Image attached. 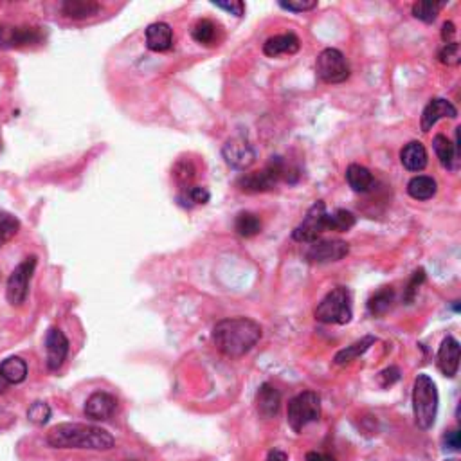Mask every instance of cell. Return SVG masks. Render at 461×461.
<instances>
[{
  "mask_svg": "<svg viewBox=\"0 0 461 461\" xmlns=\"http://www.w3.org/2000/svg\"><path fill=\"white\" fill-rule=\"evenodd\" d=\"M173 29L166 22H156L146 29V47L153 53H165L171 49Z\"/></svg>",
  "mask_w": 461,
  "mask_h": 461,
  "instance_id": "e0dca14e",
  "label": "cell"
},
{
  "mask_svg": "<svg viewBox=\"0 0 461 461\" xmlns=\"http://www.w3.org/2000/svg\"><path fill=\"white\" fill-rule=\"evenodd\" d=\"M454 36H456V26H454L453 22H445L444 26H442V40H444L445 44H453Z\"/></svg>",
  "mask_w": 461,
  "mask_h": 461,
  "instance_id": "60d3db41",
  "label": "cell"
},
{
  "mask_svg": "<svg viewBox=\"0 0 461 461\" xmlns=\"http://www.w3.org/2000/svg\"><path fill=\"white\" fill-rule=\"evenodd\" d=\"M433 148H435L436 156H438L442 166L447 169L453 168L454 160H456L458 150L453 142L445 137L444 133H438V135H435V139H433Z\"/></svg>",
  "mask_w": 461,
  "mask_h": 461,
  "instance_id": "4316f807",
  "label": "cell"
},
{
  "mask_svg": "<svg viewBox=\"0 0 461 461\" xmlns=\"http://www.w3.org/2000/svg\"><path fill=\"white\" fill-rule=\"evenodd\" d=\"M209 191L202 186H190L186 190H182L178 195V202L186 208H193V206H204L209 202Z\"/></svg>",
  "mask_w": 461,
  "mask_h": 461,
  "instance_id": "4dcf8cb0",
  "label": "cell"
},
{
  "mask_svg": "<svg viewBox=\"0 0 461 461\" xmlns=\"http://www.w3.org/2000/svg\"><path fill=\"white\" fill-rule=\"evenodd\" d=\"M47 444L53 449L110 451L114 447V436L101 427L87 424H58L47 433Z\"/></svg>",
  "mask_w": 461,
  "mask_h": 461,
  "instance_id": "7a4b0ae2",
  "label": "cell"
},
{
  "mask_svg": "<svg viewBox=\"0 0 461 461\" xmlns=\"http://www.w3.org/2000/svg\"><path fill=\"white\" fill-rule=\"evenodd\" d=\"M444 6L445 2H417V4H412V17L421 22H435Z\"/></svg>",
  "mask_w": 461,
  "mask_h": 461,
  "instance_id": "1f68e13d",
  "label": "cell"
},
{
  "mask_svg": "<svg viewBox=\"0 0 461 461\" xmlns=\"http://www.w3.org/2000/svg\"><path fill=\"white\" fill-rule=\"evenodd\" d=\"M262 326L249 317H230L217 323L213 342L218 350L230 359H240L253 350L262 339Z\"/></svg>",
  "mask_w": 461,
  "mask_h": 461,
  "instance_id": "6da1fadb",
  "label": "cell"
},
{
  "mask_svg": "<svg viewBox=\"0 0 461 461\" xmlns=\"http://www.w3.org/2000/svg\"><path fill=\"white\" fill-rule=\"evenodd\" d=\"M262 220L251 211H242L235 220V230L242 238H253L262 233Z\"/></svg>",
  "mask_w": 461,
  "mask_h": 461,
  "instance_id": "d4e9b609",
  "label": "cell"
},
{
  "mask_svg": "<svg viewBox=\"0 0 461 461\" xmlns=\"http://www.w3.org/2000/svg\"><path fill=\"white\" fill-rule=\"evenodd\" d=\"M438 60H439V63H444V65H449V67L458 65L461 60L460 44H458V42H453V44H445L444 47L438 51Z\"/></svg>",
  "mask_w": 461,
  "mask_h": 461,
  "instance_id": "d590c367",
  "label": "cell"
},
{
  "mask_svg": "<svg viewBox=\"0 0 461 461\" xmlns=\"http://www.w3.org/2000/svg\"><path fill=\"white\" fill-rule=\"evenodd\" d=\"M256 408L260 417L274 418L281 408V393L272 384H262L256 393Z\"/></svg>",
  "mask_w": 461,
  "mask_h": 461,
  "instance_id": "ac0fdd59",
  "label": "cell"
},
{
  "mask_svg": "<svg viewBox=\"0 0 461 461\" xmlns=\"http://www.w3.org/2000/svg\"><path fill=\"white\" fill-rule=\"evenodd\" d=\"M306 461H328V458L319 453H308L306 454Z\"/></svg>",
  "mask_w": 461,
  "mask_h": 461,
  "instance_id": "ee69618b",
  "label": "cell"
},
{
  "mask_svg": "<svg viewBox=\"0 0 461 461\" xmlns=\"http://www.w3.org/2000/svg\"><path fill=\"white\" fill-rule=\"evenodd\" d=\"M326 230V204L317 200L306 211L301 224L292 230V238L299 244H312Z\"/></svg>",
  "mask_w": 461,
  "mask_h": 461,
  "instance_id": "ba28073f",
  "label": "cell"
},
{
  "mask_svg": "<svg viewBox=\"0 0 461 461\" xmlns=\"http://www.w3.org/2000/svg\"><path fill=\"white\" fill-rule=\"evenodd\" d=\"M377 342V339L373 337V335H366V337H362L360 341H355L351 346H346L344 350L339 351L337 355H335V359H333V362L337 364V366H344V364H350L351 360L359 359L360 355H364L366 351L371 348L373 344Z\"/></svg>",
  "mask_w": 461,
  "mask_h": 461,
  "instance_id": "cb8c5ba5",
  "label": "cell"
},
{
  "mask_svg": "<svg viewBox=\"0 0 461 461\" xmlns=\"http://www.w3.org/2000/svg\"><path fill=\"white\" fill-rule=\"evenodd\" d=\"M412 414L421 430H429L435 426L438 414V387L426 373H420L412 384Z\"/></svg>",
  "mask_w": 461,
  "mask_h": 461,
  "instance_id": "3957f363",
  "label": "cell"
},
{
  "mask_svg": "<svg viewBox=\"0 0 461 461\" xmlns=\"http://www.w3.org/2000/svg\"><path fill=\"white\" fill-rule=\"evenodd\" d=\"M445 445H447L449 449H453V451H458L461 445L460 430H451V433H447V436H445Z\"/></svg>",
  "mask_w": 461,
  "mask_h": 461,
  "instance_id": "b9f144b4",
  "label": "cell"
},
{
  "mask_svg": "<svg viewBox=\"0 0 461 461\" xmlns=\"http://www.w3.org/2000/svg\"><path fill=\"white\" fill-rule=\"evenodd\" d=\"M357 218L348 209H335L333 213H326V230L346 233L355 226Z\"/></svg>",
  "mask_w": 461,
  "mask_h": 461,
  "instance_id": "83f0119b",
  "label": "cell"
},
{
  "mask_svg": "<svg viewBox=\"0 0 461 461\" xmlns=\"http://www.w3.org/2000/svg\"><path fill=\"white\" fill-rule=\"evenodd\" d=\"M101 6L94 0H67L62 4V13L72 20H87L99 15Z\"/></svg>",
  "mask_w": 461,
  "mask_h": 461,
  "instance_id": "44dd1931",
  "label": "cell"
},
{
  "mask_svg": "<svg viewBox=\"0 0 461 461\" xmlns=\"http://www.w3.org/2000/svg\"><path fill=\"white\" fill-rule=\"evenodd\" d=\"M27 418L36 426H44L51 418V408L45 402H35L27 409Z\"/></svg>",
  "mask_w": 461,
  "mask_h": 461,
  "instance_id": "e575fe53",
  "label": "cell"
},
{
  "mask_svg": "<svg viewBox=\"0 0 461 461\" xmlns=\"http://www.w3.org/2000/svg\"><path fill=\"white\" fill-rule=\"evenodd\" d=\"M20 229L18 218H15L11 213L0 211V247H4L9 240H13Z\"/></svg>",
  "mask_w": 461,
  "mask_h": 461,
  "instance_id": "d6a6232c",
  "label": "cell"
},
{
  "mask_svg": "<svg viewBox=\"0 0 461 461\" xmlns=\"http://www.w3.org/2000/svg\"><path fill=\"white\" fill-rule=\"evenodd\" d=\"M0 373L2 377L9 382V384H20V382L26 380L27 377V364L26 360L20 359V357H9L2 362L0 366Z\"/></svg>",
  "mask_w": 461,
  "mask_h": 461,
  "instance_id": "484cf974",
  "label": "cell"
},
{
  "mask_svg": "<svg viewBox=\"0 0 461 461\" xmlns=\"http://www.w3.org/2000/svg\"><path fill=\"white\" fill-rule=\"evenodd\" d=\"M400 160L409 171H421L427 166V150L420 141H411L400 151Z\"/></svg>",
  "mask_w": 461,
  "mask_h": 461,
  "instance_id": "ffe728a7",
  "label": "cell"
},
{
  "mask_svg": "<svg viewBox=\"0 0 461 461\" xmlns=\"http://www.w3.org/2000/svg\"><path fill=\"white\" fill-rule=\"evenodd\" d=\"M195 171L196 169L191 160H187V159L178 160L177 166H175V169H173V177H175L177 184L181 186V190H186V187L193 186L191 182H193V178H195Z\"/></svg>",
  "mask_w": 461,
  "mask_h": 461,
  "instance_id": "836d02e7",
  "label": "cell"
},
{
  "mask_svg": "<svg viewBox=\"0 0 461 461\" xmlns=\"http://www.w3.org/2000/svg\"><path fill=\"white\" fill-rule=\"evenodd\" d=\"M8 386H9V382L6 380V378L2 377V373H0V393H4V391L8 389Z\"/></svg>",
  "mask_w": 461,
  "mask_h": 461,
  "instance_id": "f6af8a7d",
  "label": "cell"
},
{
  "mask_svg": "<svg viewBox=\"0 0 461 461\" xmlns=\"http://www.w3.org/2000/svg\"><path fill=\"white\" fill-rule=\"evenodd\" d=\"M399 380H400V369L396 368V366H389V368H386L384 371H380V375H378V382H380L382 387L393 386V384Z\"/></svg>",
  "mask_w": 461,
  "mask_h": 461,
  "instance_id": "74e56055",
  "label": "cell"
},
{
  "mask_svg": "<svg viewBox=\"0 0 461 461\" xmlns=\"http://www.w3.org/2000/svg\"><path fill=\"white\" fill-rule=\"evenodd\" d=\"M45 351H47V368L58 371L65 362L69 355V339L60 328H51L45 337Z\"/></svg>",
  "mask_w": 461,
  "mask_h": 461,
  "instance_id": "7c38bea8",
  "label": "cell"
},
{
  "mask_svg": "<svg viewBox=\"0 0 461 461\" xmlns=\"http://www.w3.org/2000/svg\"><path fill=\"white\" fill-rule=\"evenodd\" d=\"M267 461H287V454L281 451H271L267 456Z\"/></svg>",
  "mask_w": 461,
  "mask_h": 461,
  "instance_id": "7bdbcfd3",
  "label": "cell"
},
{
  "mask_svg": "<svg viewBox=\"0 0 461 461\" xmlns=\"http://www.w3.org/2000/svg\"><path fill=\"white\" fill-rule=\"evenodd\" d=\"M346 181L355 193H368L375 184L373 173L366 166L350 165L346 169Z\"/></svg>",
  "mask_w": 461,
  "mask_h": 461,
  "instance_id": "7402d4cb",
  "label": "cell"
},
{
  "mask_svg": "<svg viewBox=\"0 0 461 461\" xmlns=\"http://www.w3.org/2000/svg\"><path fill=\"white\" fill-rule=\"evenodd\" d=\"M115 409H117V400L105 391H96L85 402V414L92 420H108Z\"/></svg>",
  "mask_w": 461,
  "mask_h": 461,
  "instance_id": "9a60e30c",
  "label": "cell"
},
{
  "mask_svg": "<svg viewBox=\"0 0 461 461\" xmlns=\"http://www.w3.org/2000/svg\"><path fill=\"white\" fill-rule=\"evenodd\" d=\"M213 6L220 9H226L229 11L230 15H235V17H242L245 11V4L244 2H240V0H230V2H213Z\"/></svg>",
  "mask_w": 461,
  "mask_h": 461,
  "instance_id": "ab89813d",
  "label": "cell"
},
{
  "mask_svg": "<svg viewBox=\"0 0 461 461\" xmlns=\"http://www.w3.org/2000/svg\"><path fill=\"white\" fill-rule=\"evenodd\" d=\"M438 184L433 177L427 175H417L408 182V193L414 200H429L436 195Z\"/></svg>",
  "mask_w": 461,
  "mask_h": 461,
  "instance_id": "603a6c76",
  "label": "cell"
},
{
  "mask_svg": "<svg viewBox=\"0 0 461 461\" xmlns=\"http://www.w3.org/2000/svg\"><path fill=\"white\" fill-rule=\"evenodd\" d=\"M280 6L288 11H294V13H303V11H310V9L317 8V2L315 0H281Z\"/></svg>",
  "mask_w": 461,
  "mask_h": 461,
  "instance_id": "8d00e7d4",
  "label": "cell"
},
{
  "mask_svg": "<svg viewBox=\"0 0 461 461\" xmlns=\"http://www.w3.org/2000/svg\"><path fill=\"white\" fill-rule=\"evenodd\" d=\"M393 299H395V292L391 287L380 288L378 292L373 294L368 301V310L371 315H384L393 305Z\"/></svg>",
  "mask_w": 461,
  "mask_h": 461,
  "instance_id": "f1b7e54d",
  "label": "cell"
},
{
  "mask_svg": "<svg viewBox=\"0 0 461 461\" xmlns=\"http://www.w3.org/2000/svg\"><path fill=\"white\" fill-rule=\"evenodd\" d=\"M424 280H426V272H424V269H418V271L412 274V280L409 281L408 285V292H405V299H408V301H412V297L417 294V288L420 287V283Z\"/></svg>",
  "mask_w": 461,
  "mask_h": 461,
  "instance_id": "f35d334b",
  "label": "cell"
},
{
  "mask_svg": "<svg viewBox=\"0 0 461 461\" xmlns=\"http://www.w3.org/2000/svg\"><path fill=\"white\" fill-rule=\"evenodd\" d=\"M321 418V399L314 391H303L288 402L287 421L294 433H301L308 424Z\"/></svg>",
  "mask_w": 461,
  "mask_h": 461,
  "instance_id": "8992f818",
  "label": "cell"
},
{
  "mask_svg": "<svg viewBox=\"0 0 461 461\" xmlns=\"http://www.w3.org/2000/svg\"><path fill=\"white\" fill-rule=\"evenodd\" d=\"M222 156L230 168L244 171V169L251 168V166L254 165V160H256V150H254V146L247 139L238 135V137L229 139V141L224 144Z\"/></svg>",
  "mask_w": 461,
  "mask_h": 461,
  "instance_id": "8fae6325",
  "label": "cell"
},
{
  "mask_svg": "<svg viewBox=\"0 0 461 461\" xmlns=\"http://www.w3.org/2000/svg\"><path fill=\"white\" fill-rule=\"evenodd\" d=\"M315 71H317V76H319L321 80L328 85L344 83L350 78L348 60H346L341 51L333 49V47L321 51V54L317 56V62H315Z\"/></svg>",
  "mask_w": 461,
  "mask_h": 461,
  "instance_id": "52a82bcc",
  "label": "cell"
},
{
  "mask_svg": "<svg viewBox=\"0 0 461 461\" xmlns=\"http://www.w3.org/2000/svg\"><path fill=\"white\" fill-rule=\"evenodd\" d=\"M460 342L456 339L449 335L442 341L438 355H436V364H438V369L444 373L445 377H456L458 368H460Z\"/></svg>",
  "mask_w": 461,
  "mask_h": 461,
  "instance_id": "5bb4252c",
  "label": "cell"
},
{
  "mask_svg": "<svg viewBox=\"0 0 461 461\" xmlns=\"http://www.w3.org/2000/svg\"><path fill=\"white\" fill-rule=\"evenodd\" d=\"M301 47V42L294 33H285V35L271 36L263 44V53L269 58H278L281 54H296Z\"/></svg>",
  "mask_w": 461,
  "mask_h": 461,
  "instance_id": "d6986e66",
  "label": "cell"
},
{
  "mask_svg": "<svg viewBox=\"0 0 461 461\" xmlns=\"http://www.w3.org/2000/svg\"><path fill=\"white\" fill-rule=\"evenodd\" d=\"M350 253V245L342 240H315L306 251V262L312 265H323V263L339 262Z\"/></svg>",
  "mask_w": 461,
  "mask_h": 461,
  "instance_id": "30bf717a",
  "label": "cell"
},
{
  "mask_svg": "<svg viewBox=\"0 0 461 461\" xmlns=\"http://www.w3.org/2000/svg\"><path fill=\"white\" fill-rule=\"evenodd\" d=\"M458 110L453 103L444 98H435L427 103V107L421 112L420 126L424 132H429L439 119H456Z\"/></svg>",
  "mask_w": 461,
  "mask_h": 461,
  "instance_id": "4fadbf2b",
  "label": "cell"
},
{
  "mask_svg": "<svg viewBox=\"0 0 461 461\" xmlns=\"http://www.w3.org/2000/svg\"><path fill=\"white\" fill-rule=\"evenodd\" d=\"M288 169L285 166V160L276 157L269 165L260 171L245 173L236 181V186L244 193H265V191L274 190L281 181H288Z\"/></svg>",
  "mask_w": 461,
  "mask_h": 461,
  "instance_id": "277c9868",
  "label": "cell"
},
{
  "mask_svg": "<svg viewBox=\"0 0 461 461\" xmlns=\"http://www.w3.org/2000/svg\"><path fill=\"white\" fill-rule=\"evenodd\" d=\"M36 269V256L26 258L20 265L11 272L9 276L8 285H6V297L8 301L13 306L22 305L27 299V294H29V283H31V278L35 274Z\"/></svg>",
  "mask_w": 461,
  "mask_h": 461,
  "instance_id": "9c48e42d",
  "label": "cell"
},
{
  "mask_svg": "<svg viewBox=\"0 0 461 461\" xmlns=\"http://www.w3.org/2000/svg\"><path fill=\"white\" fill-rule=\"evenodd\" d=\"M193 38H195V42H199V44L202 45H215L217 44V35H218V27L217 24L213 22V20H208V18H204V20H199V22L195 24V27H193Z\"/></svg>",
  "mask_w": 461,
  "mask_h": 461,
  "instance_id": "f546056e",
  "label": "cell"
},
{
  "mask_svg": "<svg viewBox=\"0 0 461 461\" xmlns=\"http://www.w3.org/2000/svg\"><path fill=\"white\" fill-rule=\"evenodd\" d=\"M315 319L324 324H346L353 317L351 292L346 287H337L324 296L314 312Z\"/></svg>",
  "mask_w": 461,
  "mask_h": 461,
  "instance_id": "5b68a950",
  "label": "cell"
},
{
  "mask_svg": "<svg viewBox=\"0 0 461 461\" xmlns=\"http://www.w3.org/2000/svg\"><path fill=\"white\" fill-rule=\"evenodd\" d=\"M42 35L38 27H0V47H20V45L36 44Z\"/></svg>",
  "mask_w": 461,
  "mask_h": 461,
  "instance_id": "2e32d148",
  "label": "cell"
}]
</instances>
